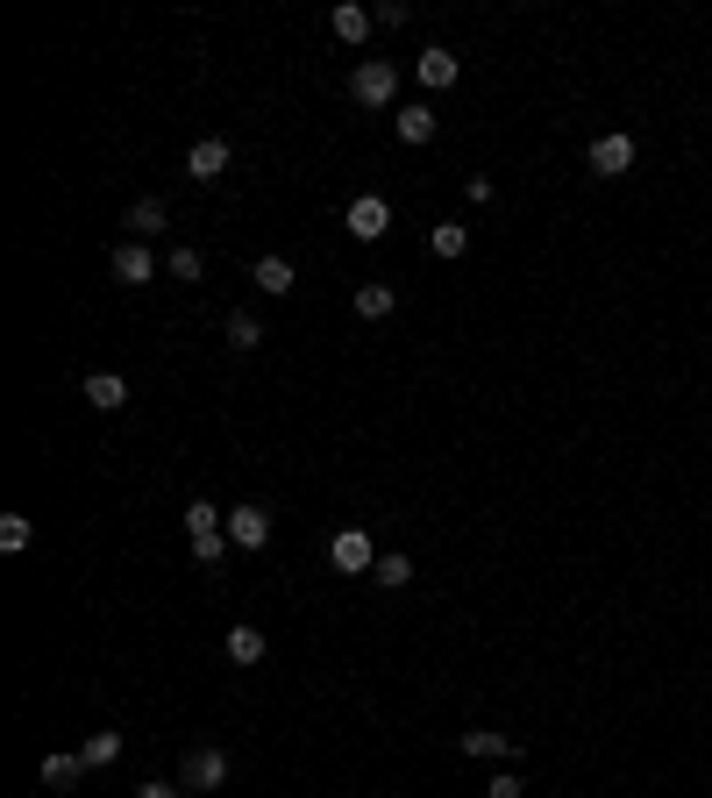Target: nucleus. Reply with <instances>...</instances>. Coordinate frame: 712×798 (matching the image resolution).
I'll return each mask as SVG.
<instances>
[{
  "mask_svg": "<svg viewBox=\"0 0 712 798\" xmlns=\"http://www.w3.org/2000/svg\"><path fill=\"white\" fill-rule=\"evenodd\" d=\"M186 535H193V556H200V564H221V549H229V521L215 514V500H193L186 506Z\"/></svg>",
  "mask_w": 712,
  "mask_h": 798,
  "instance_id": "f257e3e1",
  "label": "nucleus"
},
{
  "mask_svg": "<svg viewBox=\"0 0 712 798\" xmlns=\"http://www.w3.org/2000/svg\"><path fill=\"white\" fill-rule=\"evenodd\" d=\"M350 100H363V108H392V100H399V72H392L385 57H363V65L350 72Z\"/></svg>",
  "mask_w": 712,
  "mask_h": 798,
  "instance_id": "f03ea898",
  "label": "nucleus"
},
{
  "mask_svg": "<svg viewBox=\"0 0 712 798\" xmlns=\"http://www.w3.org/2000/svg\"><path fill=\"white\" fill-rule=\"evenodd\" d=\"M178 785H186V791H221V785H229V756H221V748H186Z\"/></svg>",
  "mask_w": 712,
  "mask_h": 798,
  "instance_id": "7ed1b4c3",
  "label": "nucleus"
},
{
  "mask_svg": "<svg viewBox=\"0 0 712 798\" xmlns=\"http://www.w3.org/2000/svg\"><path fill=\"white\" fill-rule=\"evenodd\" d=\"M342 229H350L357 243H377V236L392 229V207H385V193H357V200H350V215H342Z\"/></svg>",
  "mask_w": 712,
  "mask_h": 798,
  "instance_id": "20e7f679",
  "label": "nucleus"
},
{
  "mask_svg": "<svg viewBox=\"0 0 712 798\" xmlns=\"http://www.w3.org/2000/svg\"><path fill=\"white\" fill-rule=\"evenodd\" d=\"M592 172H599V178L634 172V135H627V129H613V135H599V143H592Z\"/></svg>",
  "mask_w": 712,
  "mask_h": 798,
  "instance_id": "39448f33",
  "label": "nucleus"
},
{
  "mask_svg": "<svg viewBox=\"0 0 712 798\" xmlns=\"http://www.w3.org/2000/svg\"><path fill=\"white\" fill-rule=\"evenodd\" d=\"M328 564H336V570H377L371 535H363V528H342L336 542H328Z\"/></svg>",
  "mask_w": 712,
  "mask_h": 798,
  "instance_id": "423d86ee",
  "label": "nucleus"
},
{
  "mask_svg": "<svg viewBox=\"0 0 712 798\" xmlns=\"http://www.w3.org/2000/svg\"><path fill=\"white\" fill-rule=\"evenodd\" d=\"M229 542L235 549H264L271 542V514L264 506H229Z\"/></svg>",
  "mask_w": 712,
  "mask_h": 798,
  "instance_id": "0eeeda50",
  "label": "nucleus"
},
{
  "mask_svg": "<svg viewBox=\"0 0 712 798\" xmlns=\"http://www.w3.org/2000/svg\"><path fill=\"white\" fill-rule=\"evenodd\" d=\"M457 51H442V43H428V51H420V65H414V79L428 86V94H442V86H457Z\"/></svg>",
  "mask_w": 712,
  "mask_h": 798,
  "instance_id": "6e6552de",
  "label": "nucleus"
},
{
  "mask_svg": "<svg viewBox=\"0 0 712 798\" xmlns=\"http://www.w3.org/2000/svg\"><path fill=\"white\" fill-rule=\"evenodd\" d=\"M114 278L121 285H150V278H157V250H150V243H121L114 250Z\"/></svg>",
  "mask_w": 712,
  "mask_h": 798,
  "instance_id": "1a4fd4ad",
  "label": "nucleus"
},
{
  "mask_svg": "<svg viewBox=\"0 0 712 798\" xmlns=\"http://www.w3.org/2000/svg\"><path fill=\"white\" fill-rule=\"evenodd\" d=\"M186 172L200 178V186H215V178L229 172V143H221V135H207V143H193V150H186Z\"/></svg>",
  "mask_w": 712,
  "mask_h": 798,
  "instance_id": "9d476101",
  "label": "nucleus"
},
{
  "mask_svg": "<svg viewBox=\"0 0 712 798\" xmlns=\"http://www.w3.org/2000/svg\"><path fill=\"white\" fill-rule=\"evenodd\" d=\"M328 29H336V43H363L377 29V8H357V0H342L336 14H328Z\"/></svg>",
  "mask_w": 712,
  "mask_h": 798,
  "instance_id": "9b49d317",
  "label": "nucleus"
},
{
  "mask_svg": "<svg viewBox=\"0 0 712 798\" xmlns=\"http://www.w3.org/2000/svg\"><path fill=\"white\" fill-rule=\"evenodd\" d=\"M79 777H86V756H79V748H51V756H43V785H51V791H72Z\"/></svg>",
  "mask_w": 712,
  "mask_h": 798,
  "instance_id": "f8f14e48",
  "label": "nucleus"
},
{
  "mask_svg": "<svg viewBox=\"0 0 712 798\" xmlns=\"http://www.w3.org/2000/svg\"><path fill=\"white\" fill-rule=\"evenodd\" d=\"M463 756H478V763H506L513 756V748H521V742H506V734H499V728H471V734H463Z\"/></svg>",
  "mask_w": 712,
  "mask_h": 798,
  "instance_id": "ddd939ff",
  "label": "nucleus"
},
{
  "mask_svg": "<svg viewBox=\"0 0 712 798\" xmlns=\"http://www.w3.org/2000/svg\"><path fill=\"white\" fill-rule=\"evenodd\" d=\"M250 278L264 285L271 299H285V293H293V285H299V271H293V258H256V271H250Z\"/></svg>",
  "mask_w": 712,
  "mask_h": 798,
  "instance_id": "4468645a",
  "label": "nucleus"
},
{
  "mask_svg": "<svg viewBox=\"0 0 712 798\" xmlns=\"http://www.w3.org/2000/svg\"><path fill=\"white\" fill-rule=\"evenodd\" d=\"M392 129H399V143H435V108H428V100H414V108H399V122H392Z\"/></svg>",
  "mask_w": 712,
  "mask_h": 798,
  "instance_id": "2eb2a0df",
  "label": "nucleus"
},
{
  "mask_svg": "<svg viewBox=\"0 0 712 798\" xmlns=\"http://www.w3.org/2000/svg\"><path fill=\"white\" fill-rule=\"evenodd\" d=\"M121 748H129V742H121L114 728H100V734H86V742H79V756H86V770H108V763H121Z\"/></svg>",
  "mask_w": 712,
  "mask_h": 798,
  "instance_id": "dca6fc26",
  "label": "nucleus"
},
{
  "mask_svg": "<svg viewBox=\"0 0 712 798\" xmlns=\"http://www.w3.org/2000/svg\"><path fill=\"white\" fill-rule=\"evenodd\" d=\"M86 400H94L100 414H114V406H129V385H121V371H94V379H86Z\"/></svg>",
  "mask_w": 712,
  "mask_h": 798,
  "instance_id": "f3484780",
  "label": "nucleus"
},
{
  "mask_svg": "<svg viewBox=\"0 0 712 798\" xmlns=\"http://www.w3.org/2000/svg\"><path fill=\"white\" fill-rule=\"evenodd\" d=\"M392 307H399V293H392V285L385 278H371V285H357V314H363V321H385V314Z\"/></svg>",
  "mask_w": 712,
  "mask_h": 798,
  "instance_id": "a211bd4d",
  "label": "nucleus"
},
{
  "mask_svg": "<svg viewBox=\"0 0 712 798\" xmlns=\"http://www.w3.org/2000/svg\"><path fill=\"white\" fill-rule=\"evenodd\" d=\"M377 584H385V592H399V584H414V556H399V549H385L377 556V570H371Z\"/></svg>",
  "mask_w": 712,
  "mask_h": 798,
  "instance_id": "6ab92c4d",
  "label": "nucleus"
},
{
  "mask_svg": "<svg viewBox=\"0 0 712 798\" xmlns=\"http://www.w3.org/2000/svg\"><path fill=\"white\" fill-rule=\"evenodd\" d=\"M229 664H264V627H229Z\"/></svg>",
  "mask_w": 712,
  "mask_h": 798,
  "instance_id": "aec40b11",
  "label": "nucleus"
},
{
  "mask_svg": "<svg viewBox=\"0 0 712 798\" xmlns=\"http://www.w3.org/2000/svg\"><path fill=\"white\" fill-rule=\"evenodd\" d=\"M164 229V200H135L129 207V243H143V236Z\"/></svg>",
  "mask_w": 712,
  "mask_h": 798,
  "instance_id": "412c9836",
  "label": "nucleus"
},
{
  "mask_svg": "<svg viewBox=\"0 0 712 798\" xmlns=\"http://www.w3.org/2000/svg\"><path fill=\"white\" fill-rule=\"evenodd\" d=\"M428 250H435V258H463V250H471V229L442 221V229H428Z\"/></svg>",
  "mask_w": 712,
  "mask_h": 798,
  "instance_id": "4be33fe9",
  "label": "nucleus"
},
{
  "mask_svg": "<svg viewBox=\"0 0 712 798\" xmlns=\"http://www.w3.org/2000/svg\"><path fill=\"white\" fill-rule=\"evenodd\" d=\"M164 271H172L178 285H200V271H207V264H200V250H193V243H178L172 258H164Z\"/></svg>",
  "mask_w": 712,
  "mask_h": 798,
  "instance_id": "5701e85b",
  "label": "nucleus"
},
{
  "mask_svg": "<svg viewBox=\"0 0 712 798\" xmlns=\"http://www.w3.org/2000/svg\"><path fill=\"white\" fill-rule=\"evenodd\" d=\"M256 342H264L256 314H229V350H256Z\"/></svg>",
  "mask_w": 712,
  "mask_h": 798,
  "instance_id": "b1692460",
  "label": "nucleus"
},
{
  "mask_svg": "<svg viewBox=\"0 0 712 798\" xmlns=\"http://www.w3.org/2000/svg\"><path fill=\"white\" fill-rule=\"evenodd\" d=\"M29 535H36V528H29V514H8V521H0V549H29Z\"/></svg>",
  "mask_w": 712,
  "mask_h": 798,
  "instance_id": "393cba45",
  "label": "nucleus"
},
{
  "mask_svg": "<svg viewBox=\"0 0 712 798\" xmlns=\"http://www.w3.org/2000/svg\"><path fill=\"white\" fill-rule=\"evenodd\" d=\"M406 14H414L406 0H377V29H406Z\"/></svg>",
  "mask_w": 712,
  "mask_h": 798,
  "instance_id": "a878e982",
  "label": "nucleus"
},
{
  "mask_svg": "<svg viewBox=\"0 0 712 798\" xmlns=\"http://www.w3.org/2000/svg\"><path fill=\"white\" fill-rule=\"evenodd\" d=\"M484 798H527V791H521V777H513V770H499V777H492V791H484Z\"/></svg>",
  "mask_w": 712,
  "mask_h": 798,
  "instance_id": "bb28decb",
  "label": "nucleus"
},
{
  "mask_svg": "<svg viewBox=\"0 0 712 798\" xmlns=\"http://www.w3.org/2000/svg\"><path fill=\"white\" fill-rule=\"evenodd\" d=\"M135 798H186V785H157L150 777V785H135Z\"/></svg>",
  "mask_w": 712,
  "mask_h": 798,
  "instance_id": "cd10ccee",
  "label": "nucleus"
}]
</instances>
